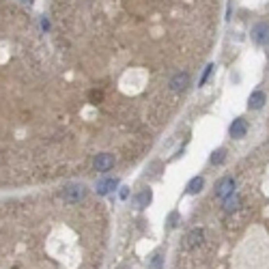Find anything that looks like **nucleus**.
<instances>
[{
  "instance_id": "1",
  "label": "nucleus",
  "mask_w": 269,
  "mask_h": 269,
  "mask_svg": "<svg viewBox=\"0 0 269 269\" xmlns=\"http://www.w3.org/2000/svg\"><path fill=\"white\" fill-rule=\"evenodd\" d=\"M202 243H205V231H202V228H194V231L187 233L183 248H185V250H196Z\"/></svg>"
},
{
  "instance_id": "2",
  "label": "nucleus",
  "mask_w": 269,
  "mask_h": 269,
  "mask_svg": "<svg viewBox=\"0 0 269 269\" xmlns=\"http://www.w3.org/2000/svg\"><path fill=\"white\" fill-rule=\"evenodd\" d=\"M114 164H117V157L112 153H99L95 157V162H93V166H95L97 172H108L114 168Z\"/></svg>"
},
{
  "instance_id": "3",
  "label": "nucleus",
  "mask_w": 269,
  "mask_h": 269,
  "mask_svg": "<svg viewBox=\"0 0 269 269\" xmlns=\"http://www.w3.org/2000/svg\"><path fill=\"white\" fill-rule=\"evenodd\" d=\"M252 41L258 46H267L269 43V24L267 22H258L252 28Z\"/></svg>"
},
{
  "instance_id": "4",
  "label": "nucleus",
  "mask_w": 269,
  "mask_h": 269,
  "mask_svg": "<svg viewBox=\"0 0 269 269\" xmlns=\"http://www.w3.org/2000/svg\"><path fill=\"white\" fill-rule=\"evenodd\" d=\"M231 194H235V179L226 177V179H222V181L216 185V196L224 201V198H228Z\"/></svg>"
},
{
  "instance_id": "5",
  "label": "nucleus",
  "mask_w": 269,
  "mask_h": 269,
  "mask_svg": "<svg viewBox=\"0 0 269 269\" xmlns=\"http://www.w3.org/2000/svg\"><path fill=\"white\" fill-rule=\"evenodd\" d=\"M263 106H265V93L254 91L250 95V99H248V108H250V110H261Z\"/></svg>"
},
{
  "instance_id": "6",
  "label": "nucleus",
  "mask_w": 269,
  "mask_h": 269,
  "mask_svg": "<svg viewBox=\"0 0 269 269\" xmlns=\"http://www.w3.org/2000/svg\"><path fill=\"white\" fill-rule=\"evenodd\" d=\"M248 134V123L243 118H235L231 125V136L233 138H243Z\"/></svg>"
},
{
  "instance_id": "7",
  "label": "nucleus",
  "mask_w": 269,
  "mask_h": 269,
  "mask_svg": "<svg viewBox=\"0 0 269 269\" xmlns=\"http://www.w3.org/2000/svg\"><path fill=\"white\" fill-rule=\"evenodd\" d=\"M239 205H241V198L235 196V194H231L228 198H224V211L226 213H233V211H237Z\"/></svg>"
},
{
  "instance_id": "8",
  "label": "nucleus",
  "mask_w": 269,
  "mask_h": 269,
  "mask_svg": "<svg viewBox=\"0 0 269 269\" xmlns=\"http://www.w3.org/2000/svg\"><path fill=\"white\" fill-rule=\"evenodd\" d=\"M117 187V179H106V181H99L97 183V192L99 194H108L110 190Z\"/></svg>"
},
{
  "instance_id": "9",
  "label": "nucleus",
  "mask_w": 269,
  "mask_h": 269,
  "mask_svg": "<svg viewBox=\"0 0 269 269\" xmlns=\"http://www.w3.org/2000/svg\"><path fill=\"white\" fill-rule=\"evenodd\" d=\"M205 187V181H202V177H196V179H192L190 181V185H187V192L190 194H198Z\"/></svg>"
},
{
  "instance_id": "10",
  "label": "nucleus",
  "mask_w": 269,
  "mask_h": 269,
  "mask_svg": "<svg viewBox=\"0 0 269 269\" xmlns=\"http://www.w3.org/2000/svg\"><path fill=\"white\" fill-rule=\"evenodd\" d=\"M224 155H226V151H224V149H220V151L213 153V155H211V164H213V166L222 164V162H224Z\"/></svg>"
},
{
  "instance_id": "11",
  "label": "nucleus",
  "mask_w": 269,
  "mask_h": 269,
  "mask_svg": "<svg viewBox=\"0 0 269 269\" xmlns=\"http://www.w3.org/2000/svg\"><path fill=\"white\" fill-rule=\"evenodd\" d=\"M147 202H151V192L144 190L140 196H138V207H147Z\"/></svg>"
}]
</instances>
